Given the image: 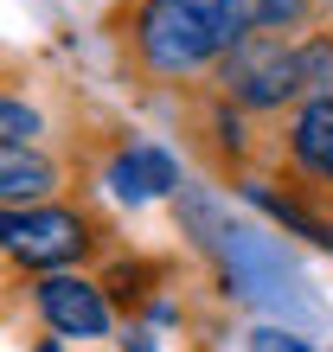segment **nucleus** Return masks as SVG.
I'll return each instance as SVG.
<instances>
[{
    "mask_svg": "<svg viewBox=\"0 0 333 352\" xmlns=\"http://www.w3.org/2000/svg\"><path fill=\"white\" fill-rule=\"evenodd\" d=\"M103 218L83 212V205H32V212L13 218V243H7V263L19 269H39V276H58V269L83 263L90 250H103Z\"/></svg>",
    "mask_w": 333,
    "mask_h": 352,
    "instance_id": "nucleus-3",
    "label": "nucleus"
},
{
    "mask_svg": "<svg viewBox=\"0 0 333 352\" xmlns=\"http://www.w3.org/2000/svg\"><path fill=\"white\" fill-rule=\"evenodd\" d=\"M173 186H180L173 154L148 148V141H135V148H122V154L109 160V192H116L122 205H148V199H160V192H173Z\"/></svg>",
    "mask_w": 333,
    "mask_h": 352,
    "instance_id": "nucleus-6",
    "label": "nucleus"
},
{
    "mask_svg": "<svg viewBox=\"0 0 333 352\" xmlns=\"http://www.w3.org/2000/svg\"><path fill=\"white\" fill-rule=\"evenodd\" d=\"M154 282H160V263H116L109 276H103V295H116L122 307H141L154 295Z\"/></svg>",
    "mask_w": 333,
    "mask_h": 352,
    "instance_id": "nucleus-9",
    "label": "nucleus"
},
{
    "mask_svg": "<svg viewBox=\"0 0 333 352\" xmlns=\"http://www.w3.org/2000/svg\"><path fill=\"white\" fill-rule=\"evenodd\" d=\"M282 154H288V173H295L288 192L301 205L333 199V102H301V109L288 116Z\"/></svg>",
    "mask_w": 333,
    "mask_h": 352,
    "instance_id": "nucleus-5",
    "label": "nucleus"
},
{
    "mask_svg": "<svg viewBox=\"0 0 333 352\" xmlns=\"http://www.w3.org/2000/svg\"><path fill=\"white\" fill-rule=\"evenodd\" d=\"M32 307H39V320H45L58 340H103V333H109V320H116L103 282L71 276V269L39 276V282H32Z\"/></svg>",
    "mask_w": 333,
    "mask_h": 352,
    "instance_id": "nucleus-4",
    "label": "nucleus"
},
{
    "mask_svg": "<svg viewBox=\"0 0 333 352\" xmlns=\"http://www.w3.org/2000/svg\"><path fill=\"white\" fill-rule=\"evenodd\" d=\"M45 129L39 122L32 102H19V96H0V148H32V135Z\"/></svg>",
    "mask_w": 333,
    "mask_h": 352,
    "instance_id": "nucleus-10",
    "label": "nucleus"
},
{
    "mask_svg": "<svg viewBox=\"0 0 333 352\" xmlns=\"http://www.w3.org/2000/svg\"><path fill=\"white\" fill-rule=\"evenodd\" d=\"M58 192V160L39 148H0V212H32Z\"/></svg>",
    "mask_w": 333,
    "mask_h": 352,
    "instance_id": "nucleus-7",
    "label": "nucleus"
},
{
    "mask_svg": "<svg viewBox=\"0 0 333 352\" xmlns=\"http://www.w3.org/2000/svg\"><path fill=\"white\" fill-rule=\"evenodd\" d=\"M333 0H250V32L269 38H308L314 26H327Z\"/></svg>",
    "mask_w": 333,
    "mask_h": 352,
    "instance_id": "nucleus-8",
    "label": "nucleus"
},
{
    "mask_svg": "<svg viewBox=\"0 0 333 352\" xmlns=\"http://www.w3.org/2000/svg\"><path fill=\"white\" fill-rule=\"evenodd\" d=\"M250 352H321V346H308L301 333H282V327H257V333H250Z\"/></svg>",
    "mask_w": 333,
    "mask_h": 352,
    "instance_id": "nucleus-11",
    "label": "nucleus"
},
{
    "mask_svg": "<svg viewBox=\"0 0 333 352\" xmlns=\"http://www.w3.org/2000/svg\"><path fill=\"white\" fill-rule=\"evenodd\" d=\"M212 90L244 116H276V109H301V84H295V38H269V32H244L231 52L212 65Z\"/></svg>",
    "mask_w": 333,
    "mask_h": 352,
    "instance_id": "nucleus-2",
    "label": "nucleus"
},
{
    "mask_svg": "<svg viewBox=\"0 0 333 352\" xmlns=\"http://www.w3.org/2000/svg\"><path fill=\"white\" fill-rule=\"evenodd\" d=\"M129 52L154 84L212 71L250 32V0H141L129 13Z\"/></svg>",
    "mask_w": 333,
    "mask_h": 352,
    "instance_id": "nucleus-1",
    "label": "nucleus"
},
{
    "mask_svg": "<svg viewBox=\"0 0 333 352\" xmlns=\"http://www.w3.org/2000/svg\"><path fill=\"white\" fill-rule=\"evenodd\" d=\"M32 352H65V346H58V340H39V346H32Z\"/></svg>",
    "mask_w": 333,
    "mask_h": 352,
    "instance_id": "nucleus-12",
    "label": "nucleus"
}]
</instances>
